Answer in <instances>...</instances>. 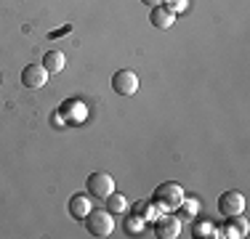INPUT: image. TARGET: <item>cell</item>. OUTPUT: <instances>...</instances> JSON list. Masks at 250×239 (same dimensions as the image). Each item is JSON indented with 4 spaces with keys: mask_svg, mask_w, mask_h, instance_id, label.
<instances>
[{
    "mask_svg": "<svg viewBox=\"0 0 250 239\" xmlns=\"http://www.w3.org/2000/svg\"><path fill=\"white\" fill-rule=\"evenodd\" d=\"M112 91L117 96H133L139 91V75L133 69H117L112 75Z\"/></svg>",
    "mask_w": 250,
    "mask_h": 239,
    "instance_id": "4",
    "label": "cell"
},
{
    "mask_svg": "<svg viewBox=\"0 0 250 239\" xmlns=\"http://www.w3.org/2000/svg\"><path fill=\"white\" fill-rule=\"evenodd\" d=\"M85 191L91 197H96V199H104V197H109L115 191V178L104 170H96L85 178Z\"/></svg>",
    "mask_w": 250,
    "mask_h": 239,
    "instance_id": "3",
    "label": "cell"
},
{
    "mask_svg": "<svg viewBox=\"0 0 250 239\" xmlns=\"http://www.w3.org/2000/svg\"><path fill=\"white\" fill-rule=\"evenodd\" d=\"M43 67L48 69V75H56V72H62L67 67V59H64L62 51H48L43 56Z\"/></svg>",
    "mask_w": 250,
    "mask_h": 239,
    "instance_id": "11",
    "label": "cell"
},
{
    "mask_svg": "<svg viewBox=\"0 0 250 239\" xmlns=\"http://www.w3.org/2000/svg\"><path fill=\"white\" fill-rule=\"evenodd\" d=\"M91 210L93 207H91V202H88L85 194H72L69 197V215H72L75 220H83Z\"/></svg>",
    "mask_w": 250,
    "mask_h": 239,
    "instance_id": "10",
    "label": "cell"
},
{
    "mask_svg": "<svg viewBox=\"0 0 250 239\" xmlns=\"http://www.w3.org/2000/svg\"><path fill=\"white\" fill-rule=\"evenodd\" d=\"M218 213H221L224 218H231V215L245 213V197H242L237 189L224 191V194L218 197Z\"/></svg>",
    "mask_w": 250,
    "mask_h": 239,
    "instance_id": "5",
    "label": "cell"
},
{
    "mask_svg": "<svg viewBox=\"0 0 250 239\" xmlns=\"http://www.w3.org/2000/svg\"><path fill=\"white\" fill-rule=\"evenodd\" d=\"M144 5H149V8H154V5H163V0H141Z\"/></svg>",
    "mask_w": 250,
    "mask_h": 239,
    "instance_id": "16",
    "label": "cell"
},
{
    "mask_svg": "<svg viewBox=\"0 0 250 239\" xmlns=\"http://www.w3.org/2000/svg\"><path fill=\"white\" fill-rule=\"evenodd\" d=\"M83 223H85L91 237H109L115 231V218L109 210H91L83 218Z\"/></svg>",
    "mask_w": 250,
    "mask_h": 239,
    "instance_id": "2",
    "label": "cell"
},
{
    "mask_svg": "<svg viewBox=\"0 0 250 239\" xmlns=\"http://www.w3.org/2000/svg\"><path fill=\"white\" fill-rule=\"evenodd\" d=\"M229 223H226V229H224V237H229V239H242V237H248V231H250V226H248V220H245V215H231V218H226Z\"/></svg>",
    "mask_w": 250,
    "mask_h": 239,
    "instance_id": "9",
    "label": "cell"
},
{
    "mask_svg": "<svg viewBox=\"0 0 250 239\" xmlns=\"http://www.w3.org/2000/svg\"><path fill=\"white\" fill-rule=\"evenodd\" d=\"M45 82H48V69H45L43 64H27V67L21 69V85L24 88L38 91V88H43Z\"/></svg>",
    "mask_w": 250,
    "mask_h": 239,
    "instance_id": "7",
    "label": "cell"
},
{
    "mask_svg": "<svg viewBox=\"0 0 250 239\" xmlns=\"http://www.w3.org/2000/svg\"><path fill=\"white\" fill-rule=\"evenodd\" d=\"M181 234V220L176 215H170V210H163V215L154 218V237L160 239H176Z\"/></svg>",
    "mask_w": 250,
    "mask_h": 239,
    "instance_id": "6",
    "label": "cell"
},
{
    "mask_svg": "<svg viewBox=\"0 0 250 239\" xmlns=\"http://www.w3.org/2000/svg\"><path fill=\"white\" fill-rule=\"evenodd\" d=\"M181 205H184V207H187V210H189V215H194V210H197V205H194V202H187V199H184Z\"/></svg>",
    "mask_w": 250,
    "mask_h": 239,
    "instance_id": "15",
    "label": "cell"
},
{
    "mask_svg": "<svg viewBox=\"0 0 250 239\" xmlns=\"http://www.w3.org/2000/svg\"><path fill=\"white\" fill-rule=\"evenodd\" d=\"M106 202V210H109L112 215L115 213H128V199H125L123 194H117V191H112L109 197H104Z\"/></svg>",
    "mask_w": 250,
    "mask_h": 239,
    "instance_id": "12",
    "label": "cell"
},
{
    "mask_svg": "<svg viewBox=\"0 0 250 239\" xmlns=\"http://www.w3.org/2000/svg\"><path fill=\"white\" fill-rule=\"evenodd\" d=\"M184 199H187L184 186H181V183H176V181L160 183V186L154 189V197H152V202L160 207V210H176V207H181Z\"/></svg>",
    "mask_w": 250,
    "mask_h": 239,
    "instance_id": "1",
    "label": "cell"
},
{
    "mask_svg": "<svg viewBox=\"0 0 250 239\" xmlns=\"http://www.w3.org/2000/svg\"><path fill=\"white\" fill-rule=\"evenodd\" d=\"M149 21L157 29H170L176 24V14L168 8V5H154V8L149 11Z\"/></svg>",
    "mask_w": 250,
    "mask_h": 239,
    "instance_id": "8",
    "label": "cell"
},
{
    "mask_svg": "<svg viewBox=\"0 0 250 239\" xmlns=\"http://www.w3.org/2000/svg\"><path fill=\"white\" fill-rule=\"evenodd\" d=\"M144 226H146V220L141 218V215H128L125 218V234H133V237H139L141 231H144Z\"/></svg>",
    "mask_w": 250,
    "mask_h": 239,
    "instance_id": "13",
    "label": "cell"
},
{
    "mask_svg": "<svg viewBox=\"0 0 250 239\" xmlns=\"http://www.w3.org/2000/svg\"><path fill=\"white\" fill-rule=\"evenodd\" d=\"M163 5H168V8L176 14V11H184V8H187V0H168V3H163Z\"/></svg>",
    "mask_w": 250,
    "mask_h": 239,
    "instance_id": "14",
    "label": "cell"
}]
</instances>
